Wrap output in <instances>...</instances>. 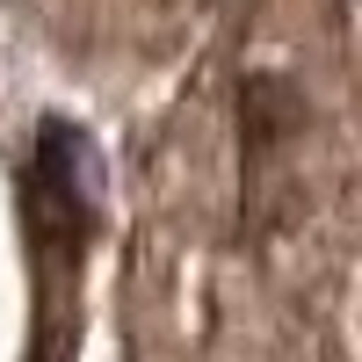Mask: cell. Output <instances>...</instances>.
<instances>
[{
    "instance_id": "6da1fadb",
    "label": "cell",
    "mask_w": 362,
    "mask_h": 362,
    "mask_svg": "<svg viewBox=\"0 0 362 362\" xmlns=\"http://www.w3.org/2000/svg\"><path fill=\"white\" fill-rule=\"evenodd\" d=\"M29 210H37V239L58 247L66 261L95 239L102 210H109V167L80 124H44L37 167H29Z\"/></svg>"
}]
</instances>
